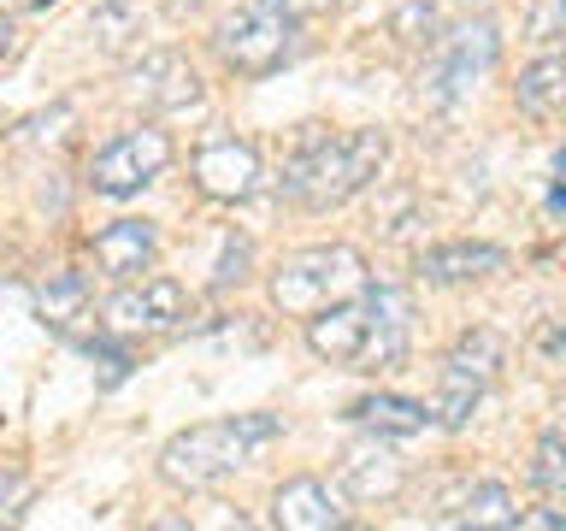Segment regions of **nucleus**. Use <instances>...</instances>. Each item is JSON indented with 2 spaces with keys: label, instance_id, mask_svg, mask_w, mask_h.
Returning <instances> with one entry per match:
<instances>
[{
  "label": "nucleus",
  "instance_id": "f257e3e1",
  "mask_svg": "<svg viewBox=\"0 0 566 531\" xmlns=\"http://www.w3.org/2000/svg\"><path fill=\"white\" fill-rule=\"evenodd\" d=\"M384 159H389V136L384 131L331 136V131H318V124H307L295 159L283 166V201H295L307 212H331V207H343L360 189L378 184Z\"/></svg>",
  "mask_w": 566,
  "mask_h": 531
},
{
  "label": "nucleus",
  "instance_id": "f03ea898",
  "mask_svg": "<svg viewBox=\"0 0 566 531\" xmlns=\"http://www.w3.org/2000/svg\"><path fill=\"white\" fill-rule=\"evenodd\" d=\"M265 437H277L272 414H242V419H212V425H189L159 449V478L171 490H212L224 485L237 467H248V455Z\"/></svg>",
  "mask_w": 566,
  "mask_h": 531
},
{
  "label": "nucleus",
  "instance_id": "7ed1b4c3",
  "mask_svg": "<svg viewBox=\"0 0 566 531\" xmlns=\"http://www.w3.org/2000/svg\"><path fill=\"white\" fill-rule=\"evenodd\" d=\"M366 283H371V272H366V254H360V248H348V242H318V248H301V254H290V260L272 272V301H277V313H290V319H313V313L336 308V301L360 295Z\"/></svg>",
  "mask_w": 566,
  "mask_h": 531
},
{
  "label": "nucleus",
  "instance_id": "20e7f679",
  "mask_svg": "<svg viewBox=\"0 0 566 531\" xmlns=\"http://www.w3.org/2000/svg\"><path fill=\"white\" fill-rule=\"evenodd\" d=\"M431 71H424V101L431 106H454L467 101L478 77H490L495 60H502V30L490 18H472V24H454V30H437L431 35Z\"/></svg>",
  "mask_w": 566,
  "mask_h": 531
},
{
  "label": "nucleus",
  "instance_id": "39448f33",
  "mask_svg": "<svg viewBox=\"0 0 566 531\" xmlns=\"http://www.w3.org/2000/svg\"><path fill=\"white\" fill-rule=\"evenodd\" d=\"M502 366H507V343L490 325L460 336V343L449 348V361H442V384H437V407H431L437 425L460 431V425L472 419V407L490 396V384L502 378Z\"/></svg>",
  "mask_w": 566,
  "mask_h": 531
},
{
  "label": "nucleus",
  "instance_id": "423d86ee",
  "mask_svg": "<svg viewBox=\"0 0 566 531\" xmlns=\"http://www.w3.org/2000/svg\"><path fill=\"white\" fill-rule=\"evenodd\" d=\"M295 48V18H283L272 0H248L242 12H230L219 24V53L230 71H242V77H265V71H277L290 60Z\"/></svg>",
  "mask_w": 566,
  "mask_h": 531
},
{
  "label": "nucleus",
  "instance_id": "0eeeda50",
  "mask_svg": "<svg viewBox=\"0 0 566 531\" xmlns=\"http://www.w3.org/2000/svg\"><path fill=\"white\" fill-rule=\"evenodd\" d=\"M166 166H171V136L154 131V124H142V131H118L95 159H88V184H95V195L124 201V195L148 189Z\"/></svg>",
  "mask_w": 566,
  "mask_h": 531
},
{
  "label": "nucleus",
  "instance_id": "6e6552de",
  "mask_svg": "<svg viewBox=\"0 0 566 531\" xmlns=\"http://www.w3.org/2000/svg\"><path fill=\"white\" fill-rule=\"evenodd\" d=\"M407 343H413V301H407V290H396V283H378V290H371L366 283V343H360L354 372L396 366L407 354Z\"/></svg>",
  "mask_w": 566,
  "mask_h": 531
},
{
  "label": "nucleus",
  "instance_id": "1a4fd4ad",
  "mask_svg": "<svg viewBox=\"0 0 566 531\" xmlns=\"http://www.w3.org/2000/svg\"><path fill=\"white\" fill-rule=\"evenodd\" d=\"M189 177L207 201H248L260 189V148L254 142H237V136H219L207 148H195Z\"/></svg>",
  "mask_w": 566,
  "mask_h": 531
},
{
  "label": "nucleus",
  "instance_id": "9d476101",
  "mask_svg": "<svg viewBox=\"0 0 566 531\" xmlns=\"http://www.w3.org/2000/svg\"><path fill=\"white\" fill-rule=\"evenodd\" d=\"M130 95L142 106H154V113H184V106L201 101V77H195V65L177 48H154L130 65Z\"/></svg>",
  "mask_w": 566,
  "mask_h": 531
},
{
  "label": "nucleus",
  "instance_id": "9b49d317",
  "mask_svg": "<svg viewBox=\"0 0 566 531\" xmlns=\"http://www.w3.org/2000/svg\"><path fill=\"white\" fill-rule=\"evenodd\" d=\"M272 520L283 531H336V525H348V508L325 478H290L272 496Z\"/></svg>",
  "mask_w": 566,
  "mask_h": 531
},
{
  "label": "nucleus",
  "instance_id": "f8f14e48",
  "mask_svg": "<svg viewBox=\"0 0 566 531\" xmlns=\"http://www.w3.org/2000/svg\"><path fill=\"white\" fill-rule=\"evenodd\" d=\"M360 343H366V290L307 319V348L318 354V361L354 366V361H360Z\"/></svg>",
  "mask_w": 566,
  "mask_h": 531
},
{
  "label": "nucleus",
  "instance_id": "ddd939ff",
  "mask_svg": "<svg viewBox=\"0 0 566 531\" xmlns=\"http://www.w3.org/2000/svg\"><path fill=\"white\" fill-rule=\"evenodd\" d=\"M154 254H159V230L148 219H118L95 237V260L113 283H136L154 266Z\"/></svg>",
  "mask_w": 566,
  "mask_h": 531
},
{
  "label": "nucleus",
  "instance_id": "4468645a",
  "mask_svg": "<svg viewBox=\"0 0 566 531\" xmlns=\"http://www.w3.org/2000/svg\"><path fill=\"white\" fill-rule=\"evenodd\" d=\"M413 272L424 283H478V278L507 272V248H495V242H442V248H424Z\"/></svg>",
  "mask_w": 566,
  "mask_h": 531
},
{
  "label": "nucleus",
  "instance_id": "2eb2a0df",
  "mask_svg": "<svg viewBox=\"0 0 566 531\" xmlns=\"http://www.w3.org/2000/svg\"><path fill=\"white\" fill-rule=\"evenodd\" d=\"M401 485H407V472L384 442H360V449L343 455V490L354 502H389Z\"/></svg>",
  "mask_w": 566,
  "mask_h": 531
},
{
  "label": "nucleus",
  "instance_id": "dca6fc26",
  "mask_svg": "<svg viewBox=\"0 0 566 531\" xmlns=\"http://www.w3.org/2000/svg\"><path fill=\"white\" fill-rule=\"evenodd\" d=\"M348 419L354 425H366V431H378V437H419L424 425H437V414L424 402H407V396H360L348 407Z\"/></svg>",
  "mask_w": 566,
  "mask_h": 531
},
{
  "label": "nucleus",
  "instance_id": "f3484780",
  "mask_svg": "<svg viewBox=\"0 0 566 531\" xmlns=\"http://www.w3.org/2000/svg\"><path fill=\"white\" fill-rule=\"evenodd\" d=\"M513 101H520L525 118H560L566 113V60L525 65L520 83H513Z\"/></svg>",
  "mask_w": 566,
  "mask_h": 531
},
{
  "label": "nucleus",
  "instance_id": "a211bd4d",
  "mask_svg": "<svg viewBox=\"0 0 566 531\" xmlns=\"http://www.w3.org/2000/svg\"><path fill=\"white\" fill-rule=\"evenodd\" d=\"M35 313L48 319L53 331H77V319H88V283L77 272H60L35 290Z\"/></svg>",
  "mask_w": 566,
  "mask_h": 531
},
{
  "label": "nucleus",
  "instance_id": "6ab92c4d",
  "mask_svg": "<svg viewBox=\"0 0 566 531\" xmlns=\"http://www.w3.org/2000/svg\"><path fill=\"white\" fill-rule=\"evenodd\" d=\"M513 496L507 485H495V478H484V485H472L467 496H460V513L454 525H472V531H490V525H513Z\"/></svg>",
  "mask_w": 566,
  "mask_h": 531
},
{
  "label": "nucleus",
  "instance_id": "aec40b11",
  "mask_svg": "<svg viewBox=\"0 0 566 531\" xmlns=\"http://www.w3.org/2000/svg\"><path fill=\"white\" fill-rule=\"evenodd\" d=\"M101 331H106V336H142V331H154L148 295L130 290V283H124L118 295H106V308H101Z\"/></svg>",
  "mask_w": 566,
  "mask_h": 531
},
{
  "label": "nucleus",
  "instance_id": "412c9836",
  "mask_svg": "<svg viewBox=\"0 0 566 531\" xmlns=\"http://www.w3.org/2000/svg\"><path fill=\"white\" fill-rule=\"evenodd\" d=\"M531 485L543 496H566V437H537V449H531Z\"/></svg>",
  "mask_w": 566,
  "mask_h": 531
},
{
  "label": "nucleus",
  "instance_id": "4be33fe9",
  "mask_svg": "<svg viewBox=\"0 0 566 531\" xmlns=\"http://www.w3.org/2000/svg\"><path fill=\"white\" fill-rule=\"evenodd\" d=\"M142 295H148V313H154V331H171L177 319H189V295L177 278H148L142 283Z\"/></svg>",
  "mask_w": 566,
  "mask_h": 531
},
{
  "label": "nucleus",
  "instance_id": "5701e85b",
  "mask_svg": "<svg viewBox=\"0 0 566 531\" xmlns=\"http://www.w3.org/2000/svg\"><path fill=\"white\" fill-rule=\"evenodd\" d=\"M389 30H396L401 42H431V35L442 30V12L431 7V0H407V7L389 18Z\"/></svg>",
  "mask_w": 566,
  "mask_h": 531
},
{
  "label": "nucleus",
  "instance_id": "b1692460",
  "mask_svg": "<svg viewBox=\"0 0 566 531\" xmlns=\"http://www.w3.org/2000/svg\"><path fill=\"white\" fill-rule=\"evenodd\" d=\"M248 260H254V242H248V237H224V254H219V266H212V283H219V290L242 283L248 278Z\"/></svg>",
  "mask_w": 566,
  "mask_h": 531
},
{
  "label": "nucleus",
  "instance_id": "393cba45",
  "mask_svg": "<svg viewBox=\"0 0 566 531\" xmlns=\"http://www.w3.org/2000/svg\"><path fill=\"white\" fill-rule=\"evenodd\" d=\"M71 118H77L71 106H53V113L30 118L24 131H18V142H24V148H48V142H60V136H65V124H71Z\"/></svg>",
  "mask_w": 566,
  "mask_h": 531
},
{
  "label": "nucleus",
  "instance_id": "a878e982",
  "mask_svg": "<svg viewBox=\"0 0 566 531\" xmlns=\"http://www.w3.org/2000/svg\"><path fill=\"white\" fill-rule=\"evenodd\" d=\"M531 42H566V0H543L531 12Z\"/></svg>",
  "mask_w": 566,
  "mask_h": 531
},
{
  "label": "nucleus",
  "instance_id": "bb28decb",
  "mask_svg": "<svg viewBox=\"0 0 566 531\" xmlns=\"http://www.w3.org/2000/svg\"><path fill=\"white\" fill-rule=\"evenodd\" d=\"M520 531H566V496H555V508H531V513H513Z\"/></svg>",
  "mask_w": 566,
  "mask_h": 531
},
{
  "label": "nucleus",
  "instance_id": "cd10ccee",
  "mask_svg": "<svg viewBox=\"0 0 566 531\" xmlns=\"http://www.w3.org/2000/svg\"><path fill=\"white\" fill-rule=\"evenodd\" d=\"M24 502H30V478H18V472H7L0 478V520H18V513H24Z\"/></svg>",
  "mask_w": 566,
  "mask_h": 531
},
{
  "label": "nucleus",
  "instance_id": "c85d7f7f",
  "mask_svg": "<svg viewBox=\"0 0 566 531\" xmlns=\"http://www.w3.org/2000/svg\"><path fill=\"white\" fill-rule=\"evenodd\" d=\"M272 7H277L283 18H325L336 0H272Z\"/></svg>",
  "mask_w": 566,
  "mask_h": 531
},
{
  "label": "nucleus",
  "instance_id": "c756f323",
  "mask_svg": "<svg viewBox=\"0 0 566 531\" xmlns=\"http://www.w3.org/2000/svg\"><path fill=\"white\" fill-rule=\"evenodd\" d=\"M7 53H12V18L0 12V60H7Z\"/></svg>",
  "mask_w": 566,
  "mask_h": 531
},
{
  "label": "nucleus",
  "instance_id": "7c9ffc66",
  "mask_svg": "<svg viewBox=\"0 0 566 531\" xmlns=\"http://www.w3.org/2000/svg\"><path fill=\"white\" fill-rule=\"evenodd\" d=\"M543 343H548V348H560V354H566V325H548V331H543Z\"/></svg>",
  "mask_w": 566,
  "mask_h": 531
},
{
  "label": "nucleus",
  "instance_id": "2f4dec72",
  "mask_svg": "<svg viewBox=\"0 0 566 531\" xmlns=\"http://www.w3.org/2000/svg\"><path fill=\"white\" fill-rule=\"evenodd\" d=\"M201 0H166V12H195Z\"/></svg>",
  "mask_w": 566,
  "mask_h": 531
},
{
  "label": "nucleus",
  "instance_id": "473e14b6",
  "mask_svg": "<svg viewBox=\"0 0 566 531\" xmlns=\"http://www.w3.org/2000/svg\"><path fill=\"white\" fill-rule=\"evenodd\" d=\"M24 7H48V0H24Z\"/></svg>",
  "mask_w": 566,
  "mask_h": 531
}]
</instances>
